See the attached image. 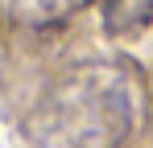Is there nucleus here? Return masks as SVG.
<instances>
[{"mask_svg": "<svg viewBox=\"0 0 153 148\" xmlns=\"http://www.w3.org/2000/svg\"><path fill=\"white\" fill-rule=\"evenodd\" d=\"M100 12L112 37H132L153 21V0H100Z\"/></svg>", "mask_w": 153, "mask_h": 148, "instance_id": "nucleus-1", "label": "nucleus"}]
</instances>
